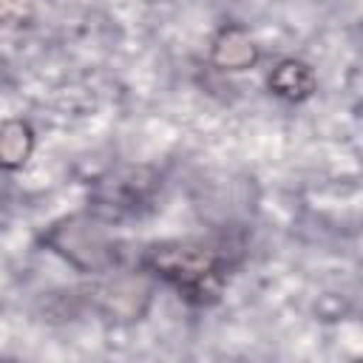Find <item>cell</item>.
Segmentation results:
<instances>
[{
  "instance_id": "obj_1",
  "label": "cell",
  "mask_w": 363,
  "mask_h": 363,
  "mask_svg": "<svg viewBox=\"0 0 363 363\" xmlns=\"http://www.w3.org/2000/svg\"><path fill=\"white\" fill-rule=\"evenodd\" d=\"M241 261V244L227 235H187L145 244L136 267L170 286L196 309L216 306Z\"/></svg>"
},
{
  "instance_id": "obj_2",
  "label": "cell",
  "mask_w": 363,
  "mask_h": 363,
  "mask_svg": "<svg viewBox=\"0 0 363 363\" xmlns=\"http://www.w3.org/2000/svg\"><path fill=\"white\" fill-rule=\"evenodd\" d=\"M37 247L91 278L119 269L125 258V244L113 235L111 224L91 210L68 213L45 224L37 233Z\"/></svg>"
},
{
  "instance_id": "obj_3",
  "label": "cell",
  "mask_w": 363,
  "mask_h": 363,
  "mask_svg": "<svg viewBox=\"0 0 363 363\" xmlns=\"http://www.w3.org/2000/svg\"><path fill=\"white\" fill-rule=\"evenodd\" d=\"M162 193V173L153 164L122 162L94 176L88 187V207L111 227L153 213Z\"/></svg>"
},
{
  "instance_id": "obj_4",
  "label": "cell",
  "mask_w": 363,
  "mask_h": 363,
  "mask_svg": "<svg viewBox=\"0 0 363 363\" xmlns=\"http://www.w3.org/2000/svg\"><path fill=\"white\" fill-rule=\"evenodd\" d=\"M156 278L142 267L136 269H113L96 275L91 284H82L85 312L96 315L111 326H133L142 323L156 301Z\"/></svg>"
},
{
  "instance_id": "obj_5",
  "label": "cell",
  "mask_w": 363,
  "mask_h": 363,
  "mask_svg": "<svg viewBox=\"0 0 363 363\" xmlns=\"http://www.w3.org/2000/svg\"><path fill=\"white\" fill-rule=\"evenodd\" d=\"M207 60L221 74H244L261 62V45L241 23H221L210 37Z\"/></svg>"
},
{
  "instance_id": "obj_6",
  "label": "cell",
  "mask_w": 363,
  "mask_h": 363,
  "mask_svg": "<svg viewBox=\"0 0 363 363\" xmlns=\"http://www.w3.org/2000/svg\"><path fill=\"white\" fill-rule=\"evenodd\" d=\"M267 91L289 105H301L318 94V74L301 57H281L267 74Z\"/></svg>"
},
{
  "instance_id": "obj_7",
  "label": "cell",
  "mask_w": 363,
  "mask_h": 363,
  "mask_svg": "<svg viewBox=\"0 0 363 363\" xmlns=\"http://www.w3.org/2000/svg\"><path fill=\"white\" fill-rule=\"evenodd\" d=\"M34 145H37V133H34L28 119H23V116L3 119V125H0V164H3V170H9V173L23 170L34 153Z\"/></svg>"
},
{
  "instance_id": "obj_8",
  "label": "cell",
  "mask_w": 363,
  "mask_h": 363,
  "mask_svg": "<svg viewBox=\"0 0 363 363\" xmlns=\"http://www.w3.org/2000/svg\"><path fill=\"white\" fill-rule=\"evenodd\" d=\"M0 17L9 28H23L34 17V0H0Z\"/></svg>"
}]
</instances>
